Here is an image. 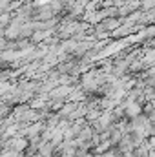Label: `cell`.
I'll use <instances>...</instances> for the list:
<instances>
[{
  "label": "cell",
  "instance_id": "obj_1",
  "mask_svg": "<svg viewBox=\"0 0 155 157\" xmlns=\"http://www.w3.org/2000/svg\"><path fill=\"white\" fill-rule=\"evenodd\" d=\"M148 143H150L152 150H155V133H153V135H150V137H148Z\"/></svg>",
  "mask_w": 155,
  "mask_h": 157
}]
</instances>
